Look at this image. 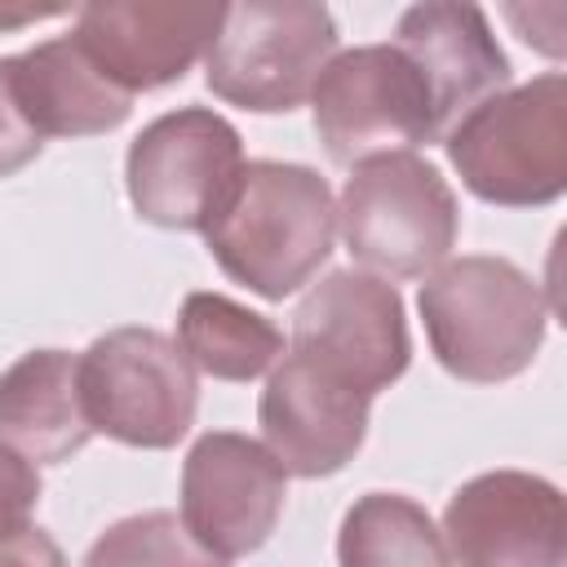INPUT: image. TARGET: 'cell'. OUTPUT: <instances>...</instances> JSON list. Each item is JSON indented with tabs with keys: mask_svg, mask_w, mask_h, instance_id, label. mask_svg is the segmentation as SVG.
<instances>
[{
	"mask_svg": "<svg viewBox=\"0 0 567 567\" xmlns=\"http://www.w3.org/2000/svg\"><path fill=\"white\" fill-rule=\"evenodd\" d=\"M337 239V204L328 182L306 164L248 159L204 244L217 266L266 301H284L319 275Z\"/></svg>",
	"mask_w": 567,
	"mask_h": 567,
	"instance_id": "1",
	"label": "cell"
},
{
	"mask_svg": "<svg viewBox=\"0 0 567 567\" xmlns=\"http://www.w3.org/2000/svg\"><path fill=\"white\" fill-rule=\"evenodd\" d=\"M421 319L434 359L470 381L496 385L532 368L545 341L540 284L509 257H456L421 284Z\"/></svg>",
	"mask_w": 567,
	"mask_h": 567,
	"instance_id": "2",
	"label": "cell"
},
{
	"mask_svg": "<svg viewBox=\"0 0 567 567\" xmlns=\"http://www.w3.org/2000/svg\"><path fill=\"white\" fill-rule=\"evenodd\" d=\"M461 182L501 208L554 204L567 190V80L558 71L501 89L447 137Z\"/></svg>",
	"mask_w": 567,
	"mask_h": 567,
	"instance_id": "3",
	"label": "cell"
},
{
	"mask_svg": "<svg viewBox=\"0 0 567 567\" xmlns=\"http://www.w3.org/2000/svg\"><path fill=\"white\" fill-rule=\"evenodd\" d=\"M456 226L461 213L452 186L412 151L359 159L341 186L337 230L350 257L385 284L439 270L456 244Z\"/></svg>",
	"mask_w": 567,
	"mask_h": 567,
	"instance_id": "4",
	"label": "cell"
},
{
	"mask_svg": "<svg viewBox=\"0 0 567 567\" xmlns=\"http://www.w3.org/2000/svg\"><path fill=\"white\" fill-rule=\"evenodd\" d=\"M337 53V22L306 0L226 4L213 49L204 53L208 89L244 111H292L315 93V80Z\"/></svg>",
	"mask_w": 567,
	"mask_h": 567,
	"instance_id": "5",
	"label": "cell"
},
{
	"mask_svg": "<svg viewBox=\"0 0 567 567\" xmlns=\"http://www.w3.org/2000/svg\"><path fill=\"white\" fill-rule=\"evenodd\" d=\"M80 403L93 434L159 452L190 430L199 385L173 337L111 328L80 354Z\"/></svg>",
	"mask_w": 567,
	"mask_h": 567,
	"instance_id": "6",
	"label": "cell"
},
{
	"mask_svg": "<svg viewBox=\"0 0 567 567\" xmlns=\"http://www.w3.org/2000/svg\"><path fill=\"white\" fill-rule=\"evenodd\" d=\"M244 173L235 124L208 106H182L151 120L128 146V199L142 221L164 230H204Z\"/></svg>",
	"mask_w": 567,
	"mask_h": 567,
	"instance_id": "7",
	"label": "cell"
},
{
	"mask_svg": "<svg viewBox=\"0 0 567 567\" xmlns=\"http://www.w3.org/2000/svg\"><path fill=\"white\" fill-rule=\"evenodd\" d=\"M315 128L337 164H359L434 137L430 93L394 44L337 53L315 80Z\"/></svg>",
	"mask_w": 567,
	"mask_h": 567,
	"instance_id": "8",
	"label": "cell"
},
{
	"mask_svg": "<svg viewBox=\"0 0 567 567\" xmlns=\"http://www.w3.org/2000/svg\"><path fill=\"white\" fill-rule=\"evenodd\" d=\"M292 354L368 399L390 390L412 359L403 297L368 270L323 275L292 315Z\"/></svg>",
	"mask_w": 567,
	"mask_h": 567,
	"instance_id": "9",
	"label": "cell"
},
{
	"mask_svg": "<svg viewBox=\"0 0 567 567\" xmlns=\"http://www.w3.org/2000/svg\"><path fill=\"white\" fill-rule=\"evenodd\" d=\"M288 474L266 443L230 430L204 434L182 465V523L217 558L261 549L284 514Z\"/></svg>",
	"mask_w": 567,
	"mask_h": 567,
	"instance_id": "10",
	"label": "cell"
},
{
	"mask_svg": "<svg viewBox=\"0 0 567 567\" xmlns=\"http://www.w3.org/2000/svg\"><path fill=\"white\" fill-rule=\"evenodd\" d=\"M443 545L456 567H567L563 492L523 470L478 474L452 492Z\"/></svg>",
	"mask_w": 567,
	"mask_h": 567,
	"instance_id": "11",
	"label": "cell"
},
{
	"mask_svg": "<svg viewBox=\"0 0 567 567\" xmlns=\"http://www.w3.org/2000/svg\"><path fill=\"white\" fill-rule=\"evenodd\" d=\"M226 4H151L106 0L84 4L75 18L80 49L124 93H146L182 80L217 40Z\"/></svg>",
	"mask_w": 567,
	"mask_h": 567,
	"instance_id": "12",
	"label": "cell"
},
{
	"mask_svg": "<svg viewBox=\"0 0 567 567\" xmlns=\"http://www.w3.org/2000/svg\"><path fill=\"white\" fill-rule=\"evenodd\" d=\"M266 452L297 478L337 474L368 434V394L328 377L301 354H288L257 403Z\"/></svg>",
	"mask_w": 567,
	"mask_h": 567,
	"instance_id": "13",
	"label": "cell"
},
{
	"mask_svg": "<svg viewBox=\"0 0 567 567\" xmlns=\"http://www.w3.org/2000/svg\"><path fill=\"white\" fill-rule=\"evenodd\" d=\"M394 35H399L394 49L416 66L430 93L434 137H447L474 106H483L509 84V58L501 53L478 4H461V0L412 4L399 18Z\"/></svg>",
	"mask_w": 567,
	"mask_h": 567,
	"instance_id": "14",
	"label": "cell"
},
{
	"mask_svg": "<svg viewBox=\"0 0 567 567\" xmlns=\"http://www.w3.org/2000/svg\"><path fill=\"white\" fill-rule=\"evenodd\" d=\"M13 93L40 137H93L128 120L133 93L102 75L75 35L44 40L13 58Z\"/></svg>",
	"mask_w": 567,
	"mask_h": 567,
	"instance_id": "15",
	"label": "cell"
},
{
	"mask_svg": "<svg viewBox=\"0 0 567 567\" xmlns=\"http://www.w3.org/2000/svg\"><path fill=\"white\" fill-rule=\"evenodd\" d=\"M93 439L80 403V359L31 350L0 372V443L27 461L58 465Z\"/></svg>",
	"mask_w": 567,
	"mask_h": 567,
	"instance_id": "16",
	"label": "cell"
},
{
	"mask_svg": "<svg viewBox=\"0 0 567 567\" xmlns=\"http://www.w3.org/2000/svg\"><path fill=\"white\" fill-rule=\"evenodd\" d=\"M177 350L204 377L257 381L284 359V332L221 292H190L177 310Z\"/></svg>",
	"mask_w": 567,
	"mask_h": 567,
	"instance_id": "17",
	"label": "cell"
},
{
	"mask_svg": "<svg viewBox=\"0 0 567 567\" xmlns=\"http://www.w3.org/2000/svg\"><path fill=\"white\" fill-rule=\"evenodd\" d=\"M341 567H447V545L434 518L399 496V492H368L359 496L337 536Z\"/></svg>",
	"mask_w": 567,
	"mask_h": 567,
	"instance_id": "18",
	"label": "cell"
},
{
	"mask_svg": "<svg viewBox=\"0 0 567 567\" xmlns=\"http://www.w3.org/2000/svg\"><path fill=\"white\" fill-rule=\"evenodd\" d=\"M84 567H226V558L208 554L177 514L146 509L111 523L89 545Z\"/></svg>",
	"mask_w": 567,
	"mask_h": 567,
	"instance_id": "19",
	"label": "cell"
},
{
	"mask_svg": "<svg viewBox=\"0 0 567 567\" xmlns=\"http://www.w3.org/2000/svg\"><path fill=\"white\" fill-rule=\"evenodd\" d=\"M44 137L27 124L18 93H13V58H0V177L27 168L40 155Z\"/></svg>",
	"mask_w": 567,
	"mask_h": 567,
	"instance_id": "20",
	"label": "cell"
},
{
	"mask_svg": "<svg viewBox=\"0 0 567 567\" xmlns=\"http://www.w3.org/2000/svg\"><path fill=\"white\" fill-rule=\"evenodd\" d=\"M40 474L35 465L13 452L9 443H0V532H18L27 527L31 509L40 505Z\"/></svg>",
	"mask_w": 567,
	"mask_h": 567,
	"instance_id": "21",
	"label": "cell"
},
{
	"mask_svg": "<svg viewBox=\"0 0 567 567\" xmlns=\"http://www.w3.org/2000/svg\"><path fill=\"white\" fill-rule=\"evenodd\" d=\"M0 567H66L58 540L44 527H18L0 532Z\"/></svg>",
	"mask_w": 567,
	"mask_h": 567,
	"instance_id": "22",
	"label": "cell"
},
{
	"mask_svg": "<svg viewBox=\"0 0 567 567\" xmlns=\"http://www.w3.org/2000/svg\"><path fill=\"white\" fill-rule=\"evenodd\" d=\"M66 13L62 4H35V9H0V27H13V22H31V18H58Z\"/></svg>",
	"mask_w": 567,
	"mask_h": 567,
	"instance_id": "23",
	"label": "cell"
}]
</instances>
